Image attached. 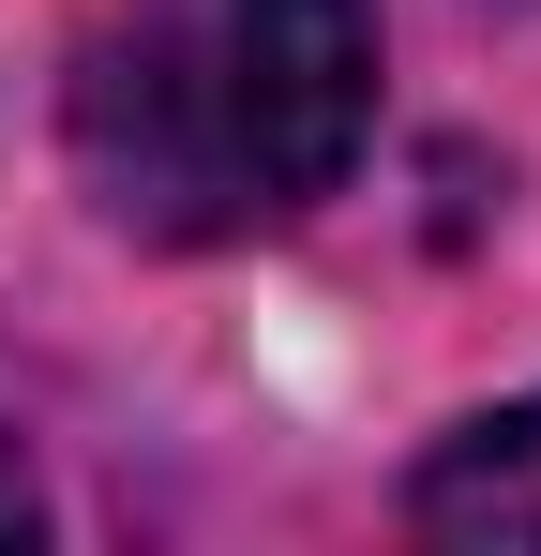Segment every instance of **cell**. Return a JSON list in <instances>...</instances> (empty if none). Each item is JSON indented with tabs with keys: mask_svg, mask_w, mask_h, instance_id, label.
<instances>
[{
	"mask_svg": "<svg viewBox=\"0 0 541 556\" xmlns=\"http://www.w3.org/2000/svg\"><path fill=\"white\" fill-rule=\"evenodd\" d=\"M46 527V496H30V466H15V437H0V542H30Z\"/></svg>",
	"mask_w": 541,
	"mask_h": 556,
	"instance_id": "3",
	"label": "cell"
},
{
	"mask_svg": "<svg viewBox=\"0 0 541 556\" xmlns=\"http://www.w3.org/2000/svg\"><path fill=\"white\" fill-rule=\"evenodd\" d=\"M61 136L121 241H256L376 136V0H121L76 46Z\"/></svg>",
	"mask_w": 541,
	"mask_h": 556,
	"instance_id": "1",
	"label": "cell"
},
{
	"mask_svg": "<svg viewBox=\"0 0 541 556\" xmlns=\"http://www.w3.org/2000/svg\"><path fill=\"white\" fill-rule=\"evenodd\" d=\"M406 527L422 542H541V391L451 421L422 452V481H406Z\"/></svg>",
	"mask_w": 541,
	"mask_h": 556,
	"instance_id": "2",
	"label": "cell"
}]
</instances>
